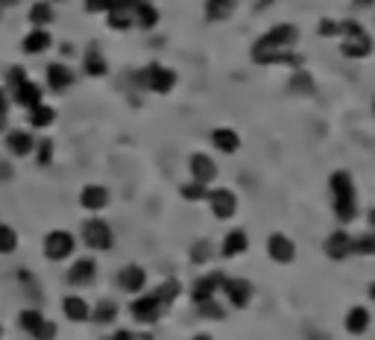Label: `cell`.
<instances>
[{
    "label": "cell",
    "instance_id": "6da1fadb",
    "mask_svg": "<svg viewBox=\"0 0 375 340\" xmlns=\"http://www.w3.org/2000/svg\"><path fill=\"white\" fill-rule=\"evenodd\" d=\"M299 42V30L293 24H276L270 27L261 39L253 44V62L255 65H287V68H302V56L291 53L293 44Z\"/></svg>",
    "mask_w": 375,
    "mask_h": 340
},
{
    "label": "cell",
    "instance_id": "7a4b0ae2",
    "mask_svg": "<svg viewBox=\"0 0 375 340\" xmlns=\"http://www.w3.org/2000/svg\"><path fill=\"white\" fill-rule=\"evenodd\" d=\"M329 191H331V208L337 223H352L358 220V191L352 182V173L349 170H334L329 176Z\"/></svg>",
    "mask_w": 375,
    "mask_h": 340
},
{
    "label": "cell",
    "instance_id": "3957f363",
    "mask_svg": "<svg viewBox=\"0 0 375 340\" xmlns=\"http://www.w3.org/2000/svg\"><path fill=\"white\" fill-rule=\"evenodd\" d=\"M340 53L346 59H367L372 53V39L358 21H340Z\"/></svg>",
    "mask_w": 375,
    "mask_h": 340
},
{
    "label": "cell",
    "instance_id": "277c9868",
    "mask_svg": "<svg viewBox=\"0 0 375 340\" xmlns=\"http://www.w3.org/2000/svg\"><path fill=\"white\" fill-rule=\"evenodd\" d=\"M80 238H82L85 247L97 249V253H109V249L115 247V232H111V226L103 217H89L85 220L82 229H80Z\"/></svg>",
    "mask_w": 375,
    "mask_h": 340
},
{
    "label": "cell",
    "instance_id": "5b68a950",
    "mask_svg": "<svg viewBox=\"0 0 375 340\" xmlns=\"http://www.w3.org/2000/svg\"><path fill=\"white\" fill-rule=\"evenodd\" d=\"M138 77H141V85L149 88L153 94H170L173 88H176V71L158 65V62L147 65V68L138 73Z\"/></svg>",
    "mask_w": 375,
    "mask_h": 340
},
{
    "label": "cell",
    "instance_id": "8992f818",
    "mask_svg": "<svg viewBox=\"0 0 375 340\" xmlns=\"http://www.w3.org/2000/svg\"><path fill=\"white\" fill-rule=\"evenodd\" d=\"M77 253V238H73L68 229H53L44 238V256L47 261H65Z\"/></svg>",
    "mask_w": 375,
    "mask_h": 340
},
{
    "label": "cell",
    "instance_id": "52a82bcc",
    "mask_svg": "<svg viewBox=\"0 0 375 340\" xmlns=\"http://www.w3.org/2000/svg\"><path fill=\"white\" fill-rule=\"evenodd\" d=\"M161 311H165V305H161V302L156 299V294H138V299H132V305H129L132 320H135V323H141V325H153V323H158Z\"/></svg>",
    "mask_w": 375,
    "mask_h": 340
},
{
    "label": "cell",
    "instance_id": "ba28073f",
    "mask_svg": "<svg viewBox=\"0 0 375 340\" xmlns=\"http://www.w3.org/2000/svg\"><path fill=\"white\" fill-rule=\"evenodd\" d=\"M208 206L217 220H232L237 214V194L232 188H214V191H208Z\"/></svg>",
    "mask_w": 375,
    "mask_h": 340
},
{
    "label": "cell",
    "instance_id": "9c48e42d",
    "mask_svg": "<svg viewBox=\"0 0 375 340\" xmlns=\"http://www.w3.org/2000/svg\"><path fill=\"white\" fill-rule=\"evenodd\" d=\"M44 77H47V88H50V91H56V94H65L68 88L77 82V73H73L65 62H50L47 71H44Z\"/></svg>",
    "mask_w": 375,
    "mask_h": 340
},
{
    "label": "cell",
    "instance_id": "30bf717a",
    "mask_svg": "<svg viewBox=\"0 0 375 340\" xmlns=\"http://www.w3.org/2000/svg\"><path fill=\"white\" fill-rule=\"evenodd\" d=\"M226 279H229V276H223L220 270L208 273V276H199V279L194 282V291H191L194 302H205V299H214V296H217V294L223 291V285H226Z\"/></svg>",
    "mask_w": 375,
    "mask_h": 340
},
{
    "label": "cell",
    "instance_id": "8fae6325",
    "mask_svg": "<svg viewBox=\"0 0 375 340\" xmlns=\"http://www.w3.org/2000/svg\"><path fill=\"white\" fill-rule=\"evenodd\" d=\"M267 256L276 264H291L296 258V244L284 232H273L267 238Z\"/></svg>",
    "mask_w": 375,
    "mask_h": 340
},
{
    "label": "cell",
    "instance_id": "7c38bea8",
    "mask_svg": "<svg viewBox=\"0 0 375 340\" xmlns=\"http://www.w3.org/2000/svg\"><path fill=\"white\" fill-rule=\"evenodd\" d=\"M118 287L123 294H144L147 287V270L141 264H127L120 273H118Z\"/></svg>",
    "mask_w": 375,
    "mask_h": 340
},
{
    "label": "cell",
    "instance_id": "4fadbf2b",
    "mask_svg": "<svg viewBox=\"0 0 375 340\" xmlns=\"http://www.w3.org/2000/svg\"><path fill=\"white\" fill-rule=\"evenodd\" d=\"M188 170H191L194 182H203V185H211L217 179V165L208 153H194L191 161H188Z\"/></svg>",
    "mask_w": 375,
    "mask_h": 340
},
{
    "label": "cell",
    "instance_id": "5bb4252c",
    "mask_svg": "<svg viewBox=\"0 0 375 340\" xmlns=\"http://www.w3.org/2000/svg\"><path fill=\"white\" fill-rule=\"evenodd\" d=\"M97 279V261L94 258H77L68 267V282L73 287H89Z\"/></svg>",
    "mask_w": 375,
    "mask_h": 340
},
{
    "label": "cell",
    "instance_id": "9a60e30c",
    "mask_svg": "<svg viewBox=\"0 0 375 340\" xmlns=\"http://www.w3.org/2000/svg\"><path fill=\"white\" fill-rule=\"evenodd\" d=\"M220 294L229 299L232 308H246L249 302H253V285H249L246 279H226Z\"/></svg>",
    "mask_w": 375,
    "mask_h": 340
},
{
    "label": "cell",
    "instance_id": "2e32d148",
    "mask_svg": "<svg viewBox=\"0 0 375 340\" xmlns=\"http://www.w3.org/2000/svg\"><path fill=\"white\" fill-rule=\"evenodd\" d=\"M9 100H12V103H18V106H24V109H35L44 100V88L39 82L27 80V82H21L15 91H9Z\"/></svg>",
    "mask_w": 375,
    "mask_h": 340
},
{
    "label": "cell",
    "instance_id": "e0dca14e",
    "mask_svg": "<svg viewBox=\"0 0 375 340\" xmlns=\"http://www.w3.org/2000/svg\"><path fill=\"white\" fill-rule=\"evenodd\" d=\"M326 256L331 261H343L352 256V235L346 229H334L329 238H326Z\"/></svg>",
    "mask_w": 375,
    "mask_h": 340
},
{
    "label": "cell",
    "instance_id": "ac0fdd59",
    "mask_svg": "<svg viewBox=\"0 0 375 340\" xmlns=\"http://www.w3.org/2000/svg\"><path fill=\"white\" fill-rule=\"evenodd\" d=\"M50 44H53V35H50L44 27H33L27 35H24V42H21V50L27 56H42L50 50Z\"/></svg>",
    "mask_w": 375,
    "mask_h": 340
},
{
    "label": "cell",
    "instance_id": "d6986e66",
    "mask_svg": "<svg viewBox=\"0 0 375 340\" xmlns=\"http://www.w3.org/2000/svg\"><path fill=\"white\" fill-rule=\"evenodd\" d=\"M249 249V235L244 229H232L226 238H223V244H220V258H237V256H244Z\"/></svg>",
    "mask_w": 375,
    "mask_h": 340
},
{
    "label": "cell",
    "instance_id": "ffe728a7",
    "mask_svg": "<svg viewBox=\"0 0 375 340\" xmlns=\"http://www.w3.org/2000/svg\"><path fill=\"white\" fill-rule=\"evenodd\" d=\"M211 147H214L217 153H223V156H232V153L241 150V135H237L235 129H229V127H217L214 132H211Z\"/></svg>",
    "mask_w": 375,
    "mask_h": 340
},
{
    "label": "cell",
    "instance_id": "44dd1931",
    "mask_svg": "<svg viewBox=\"0 0 375 340\" xmlns=\"http://www.w3.org/2000/svg\"><path fill=\"white\" fill-rule=\"evenodd\" d=\"M80 206L85 211H103L109 206V188L103 185H85L80 191Z\"/></svg>",
    "mask_w": 375,
    "mask_h": 340
},
{
    "label": "cell",
    "instance_id": "7402d4cb",
    "mask_svg": "<svg viewBox=\"0 0 375 340\" xmlns=\"http://www.w3.org/2000/svg\"><path fill=\"white\" fill-rule=\"evenodd\" d=\"M343 325H346V332H349V334L360 337V334H367V332H369V325H372V314H369L364 305H355V308H349V311H346Z\"/></svg>",
    "mask_w": 375,
    "mask_h": 340
},
{
    "label": "cell",
    "instance_id": "603a6c76",
    "mask_svg": "<svg viewBox=\"0 0 375 340\" xmlns=\"http://www.w3.org/2000/svg\"><path fill=\"white\" fill-rule=\"evenodd\" d=\"M6 150L15 159H24V156H33V150H35V138L30 132H24V129H12L6 135Z\"/></svg>",
    "mask_w": 375,
    "mask_h": 340
},
{
    "label": "cell",
    "instance_id": "cb8c5ba5",
    "mask_svg": "<svg viewBox=\"0 0 375 340\" xmlns=\"http://www.w3.org/2000/svg\"><path fill=\"white\" fill-rule=\"evenodd\" d=\"M62 311H65V317L71 323H85V320H91V305L85 302L80 294H71L62 299Z\"/></svg>",
    "mask_w": 375,
    "mask_h": 340
},
{
    "label": "cell",
    "instance_id": "d4e9b609",
    "mask_svg": "<svg viewBox=\"0 0 375 340\" xmlns=\"http://www.w3.org/2000/svg\"><path fill=\"white\" fill-rule=\"evenodd\" d=\"M82 73H85V77H106V73H109V62H106V56L100 53L97 47H91V50H85V53H82Z\"/></svg>",
    "mask_w": 375,
    "mask_h": 340
},
{
    "label": "cell",
    "instance_id": "484cf974",
    "mask_svg": "<svg viewBox=\"0 0 375 340\" xmlns=\"http://www.w3.org/2000/svg\"><path fill=\"white\" fill-rule=\"evenodd\" d=\"M132 18H135V24H138L141 30H153L158 24V9L149 3V0H138V6L132 9Z\"/></svg>",
    "mask_w": 375,
    "mask_h": 340
},
{
    "label": "cell",
    "instance_id": "4316f807",
    "mask_svg": "<svg viewBox=\"0 0 375 340\" xmlns=\"http://www.w3.org/2000/svg\"><path fill=\"white\" fill-rule=\"evenodd\" d=\"M106 24H109L111 30H118V33L129 30L132 24H135V18H132V9H127V6H111V9L106 12Z\"/></svg>",
    "mask_w": 375,
    "mask_h": 340
},
{
    "label": "cell",
    "instance_id": "83f0119b",
    "mask_svg": "<svg viewBox=\"0 0 375 340\" xmlns=\"http://www.w3.org/2000/svg\"><path fill=\"white\" fill-rule=\"evenodd\" d=\"M91 320L97 325H111L118 320V305H115V299H100L97 305L91 308Z\"/></svg>",
    "mask_w": 375,
    "mask_h": 340
},
{
    "label": "cell",
    "instance_id": "f1b7e54d",
    "mask_svg": "<svg viewBox=\"0 0 375 340\" xmlns=\"http://www.w3.org/2000/svg\"><path fill=\"white\" fill-rule=\"evenodd\" d=\"M53 120H56V109L53 106L39 103L35 109H30V127L33 129H47V127H53Z\"/></svg>",
    "mask_w": 375,
    "mask_h": 340
},
{
    "label": "cell",
    "instance_id": "f546056e",
    "mask_svg": "<svg viewBox=\"0 0 375 340\" xmlns=\"http://www.w3.org/2000/svg\"><path fill=\"white\" fill-rule=\"evenodd\" d=\"M53 21H56V9H53V3L42 0V3L30 6V24H33V27H50Z\"/></svg>",
    "mask_w": 375,
    "mask_h": 340
},
{
    "label": "cell",
    "instance_id": "4dcf8cb0",
    "mask_svg": "<svg viewBox=\"0 0 375 340\" xmlns=\"http://www.w3.org/2000/svg\"><path fill=\"white\" fill-rule=\"evenodd\" d=\"M179 287H182V285H179L176 279H167V282H161L158 287H153V294H156V299L161 302V305L170 308L173 302L179 299Z\"/></svg>",
    "mask_w": 375,
    "mask_h": 340
},
{
    "label": "cell",
    "instance_id": "1f68e13d",
    "mask_svg": "<svg viewBox=\"0 0 375 340\" xmlns=\"http://www.w3.org/2000/svg\"><path fill=\"white\" fill-rule=\"evenodd\" d=\"M42 323H44V314H42L39 308H24V311H21V317H18V325H21V329L27 332L30 337L39 332V325H42Z\"/></svg>",
    "mask_w": 375,
    "mask_h": 340
},
{
    "label": "cell",
    "instance_id": "d6a6232c",
    "mask_svg": "<svg viewBox=\"0 0 375 340\" xmlns=\"http://www.w3.org/2000/svg\"><path fill=\"white\" fill-rule=\"evenodd\" d=\"M235 0H205V15L208 21H226L232 15Z\"/></svg>",
    "mask_w": 375,
    "mask_h": 340
},
{
    "label": "cell",
    "instance_id": "836d02e7",
    "mask_svg": "<svg viewBox=\"0 0 375 340\" xmlns=\"http://www.w3.org/2000/svg\"><path fill=\"white\" fill-rule=\"evenodd\" d=\"M179 194H182V199H188V203H203V199H208V185L191 179L179 188Z\"/></svg>",
    "mask_w": 375,
    "mask_h": 340
},
{
    "label": "cell",
    "instance_id": "e575fe53",
    "mask_svg": "<svg viewBox=\"0 0 375 340\" xmlns=\"http://www.w3.org/2000/svg\"><path fill=\"white\" fill-rule=\"evenodd\" d=\"M15 247H18V232L12 229V226L0 223V256L15 253Z\"/></svg>",
    "mask_w": 375,
    "mask_h": 340
},
{
    "label": "cell",
    "instance_id": "d590c367",
    "mask_svg": "<svg viewBox=\"0 0 375 340\" xmlns=\"http://www.w3.org/2000/svg\"><path fill=\"white\" fill-rule=\"evenodd\" d=\"M211 256H214V247H211V241H205V238L191 247V264H196V267L199 264H208Z\"/></svg>",
    "mask_w": 375,
    "mask_h": 340
},
{
    "label": "cell",
    "instance_id": "8d00e7d4",
    "mask_svg": "<svg viewBox=\"0 0 375 340\" xmlns=\"http://www.w3.org/2000/svg\"><path fill=\"white\" fill-rule=\"evenodd\" d=\"M352 253L355 256H375V232L352 238Z\"/></svg>",
    "mask_w": 375,
    "mask_h": 340
},
{
    "label": "cell",
    "instance_id": "74e56055",
    "mask_svg": "<svg viewBox=\"0 0 375 340\" xmlns=\"http://www.w3.org/2000/svg\"><path fill=\"white\" fill-rule=\"evenodd\" d=\"M291 88L296 94H308V91H314V82H311V73H305L302 68H296L293 71V80H291Z\"/></svg>",
    "mask_w": 375,
    "mask_h": 340
},
{
    "label": "cell",
    "instance_id": "f35d334b",
    "mask_svg": "<svg viewBox=\"0 0 375 340\" xmlns=\"http://www.w3.org/2000/svg\"><path fill=\"white\" fill-rule=\"evenodd\" d=\"M33 153H35V165H39V168H47L50 161H53V141H47V138H44V141L35 144Z\"/></svg>",
    "mask_w": 375,
    "mask_h": 340
},
{
    "label": "cell",
    "instance_id": "ab89813d",
    "mask_svg": "<svg viewBox=\"0 0 375 340\" xmlns=\"http://www.w3.org/2000/svg\"><path fill=\"white\" fill-rule=\"evenodd\" d=\"M196 308H199V314H203V317H208V320H223V317H226V311L217 305V296H214V299H205V302H196Z\"/></svg>",
    "mask_w": 375,
    "mask_h": 340
},
{
    "label": "cell",
    "instance_id": "60d3db41",
    "mask_svg": "<svg viewBox=\"0 0 375 340\" xmlns=\"http://www.w3.org/2000/svg\"><path fill=\"white\" fill-rule=\"evenodd\" d=\"M30 77H27V68L24 65H12L9 71H6V91H15V88L21 85V82H27Z\"/></svg>",
    "mask_w": 375,
    "mask_h": 340
},
{
    "label": "cell",
    "instance_id": "b9f144b4",
    "mask_svg": "<svg viewBox=\"0 0 375 340\" xmlns=\"http://www.w3.org/2000/svg\"><path fill=\"white\" fill-rule=\"evenodd\" d=\"M317 33L322 39H340V21H331V18H322L317 24Z\"/></svg>",
    "mask_w": 375,
    "mask_h": 340
},
{
    "label": "cell",
    "instance_id": "7bdbcfd3",
    "mask_svg": "<svg viewBox=\"0 0 375 340\" xmlns=\"http://www.w3.org/2000/svg\"><path fill=\"white\" fill-rule=\"evenodd\" d=\"M33 340H56V323L53 320H44L39 325V332L33 334Z\"/></svg>",
    "mask_w": 375,
    "mask_h": 340
},
{
    "label": "cell",
    "instance_id": "ee69618b",
    "mask_svg": "<svg viewBox=\"0 0 375 340\" xmlns=\"http://www.w3.org/2000/svg\"><path fill=\"white\" fill-rule=\"evenodd\" d=\"M111 3H115V0H85V9L94 12V15H106Z\"/></svg>",
    "mask_w": 375,
    "mask_h": 340
},
{
    "label": "cell",
    "instance_id": "f6af8a7d",
    "mask_svg": "<svg viewBox=\"0 0 375 340\" xmlns=\"http://www.w3.org/2000/svg\"><path fill=\"white\" fill-rule=\"evenodd\" d=\"M9 106H12V100H9V91H6V88H0V118H6Z\"/></svg>",
    "mask_w": 375,
    "mask_h": 340
},
{
    "label": "cell",
    "instance_id": "bcb514c9",
    "mask_svg": "<svg viewBox=\"0 0 375 340\" xmlns=\"http://www.w3.org/2000/svg\"><path fill=\"white\" fill-rule=\"evenodd\" d=\"M9 179H12V168L6 161H0V182H9Z\"/></svg>",
    "mask_w": 375,
    "mask_h": 340
},
{
    "label": "cell",
    "instance_id": "7dc6e473",
    "mask_svg": "<svg viewBox=\"0 0 375 340\" xmlns=\"http://www.w3.org/2000/svg\"><path fill=\"white\" fill-rule=\"evenodd\" d=\"M109 340H132V332H127V329H120V332H115Z\"/></svg>",
    "mask_w": 375,
    "mask_h": 340
},
{
    "label": "cell",
    "instance_id": "c3c4849f",
    "mask_svg": "<svg viewBox=\"0 0 375 340\" xmlns=\"http://www.w3.org/2000/svg\"><path fill=\"white\" fill-rule=\"evenodd\" d=\"M372 3H375V0H355L358 9H367V6H372Z\"/></svg>",
    "mask_w": 375,
    "mask_h": 340
},
{
    "label": "cell",
    "instance_id": "681fc988",
    "mask_svg": "<svg viewBox=\"0 0 375 340\" xmlns=\"http://www.w3.org/2000/svg\"><path fill=\"white\" fill-rule=\"evenodd\" d=\"M15 3H21V0H0V9H6V6H15Z\"/></svg>",
    "mask_w": 375,
    "mask_h": 340
},
{
    "label": "cell",
    "instance_id": "f907efd6",
    "mask_svg": "<svg viewBox=\"0 0 375 340\" xmlns=\"http://www.w3.org/2000/svg\"><path fill=\"white\" fill-rule=\"evenodd\" d=\"M132 340H153V334H135L132 332Z\"/></svg>",
    "mask_w": 375,
    "mask_h": 340
},
{
    "label": "cell",
    "instance_id": "816d5d0a",
    "mask_svg": "<svg viewBox=\"0 0 375 340\" xmlns=\"http://www.w3.org/2000/svg\"><path fill=\"white\" fill-rule=\"evenodd\" d=\"M367 294H369V299L375 302V282H369V287H367Z\"/></svg>",
    "mask_w": 375,
    "mask_h": 340
},
{
    "label": "cell",
    "instance_id": "f5cc1de1",
    "mask_svg": "<svg viewBox=\"0 0 375 340\" xmlns=\"http://www.w3.org/2000/svg\"><path fill=\"white\" fill-rule=\"evenodd\" d=\"M191 340H211V334H205V332H199V334H194Z\"/></svg>",
    "mask_w": 375,
    "mask_h": 340
},
{
    "label": "cell",
    "instance_id": "db71d44e",
    "mask_svg": "<svg viewBox=\"0 0 375 340\" xmlns=\"http://www.w3.org/2000/svg\"><path fill=\"white\" fill-rule=\"evenodd\" d=\"M367 220H369V226L375 229V208H369V217H367Z\"/></svg>",
    "mask_w": 375,
    "mask_h": 340
},
{
    "label": "cell",
    "instance_id": "11a10c76",
    "mask_svg": "<svg viewBox=\"0 0 375 340\" xmlns=\"http://www.w3.org/2000/svg\"><path fill=\"white\" fill-rule=\"evenodd\" d=\"M47 3H65V0H47Z\"/></svg>",
    "mask_w": 375,
    "mask_h": 340
},
{
    "label": "cell",
    "instance_id": "9f6ffc18",
    "mask_svg": "<svg viewBox=\"0 0 375 340\" xmlns=\"http://www.w3.org/2000/svg\"><path fill=\"white\" fill-rule=\"evenodd\" d=\"M0 132H3V118H0Z\"/></svg>",
    "mask_w": 375,
    "mask_h": 340
},
{
    "label": "cell",
    "instance_id": "6f0895ef",
    "mask_svg": "<svg viewBox=\"0 0 375 340\" xmlns=\"http://www.w3.org/2000/svg\"><path fill=\"white\" fill-rule=\"evenodd\" d=\"M0 337H3V325H0Z\"/></svg>",
    "mask_w": 375,
    "mask_h": 340
},
{
    "label": "cell",
    "instance_id": "680465c9",
    "mask_svg": "<svg viewBox=\"0 0 375 340\" xmlns=\"http://www.w3.org/2000/svg\"><path fill=\"white\" fill-rule=\"evenodd\" d=\"M372 111H375V97H372Z\"/></svg>",
    "mask_w": 375,
    "mask_h": 340
}]
</instances>
